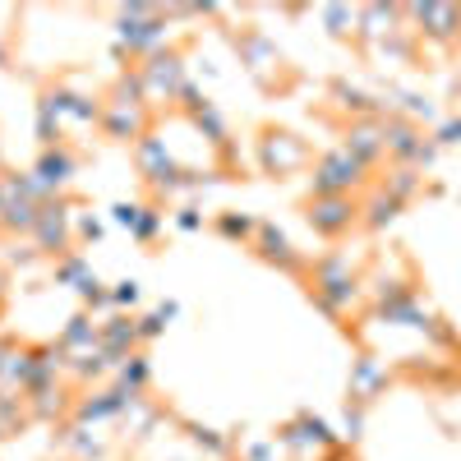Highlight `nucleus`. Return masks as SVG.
<instances>
[{
  "label": "nucleus",
  "instance_id": "obj_1",
  "mask_svg": "<svg viewBox=\"0 0 461 461\" xmlns=\"http://www.w3.org/2000/svg\"><path fill=\"white\" fill-rule=\"evenodd\" d=\"M360 180H365V162L356 158V152H346V148L328 152V158L319 162V171H314L319 194H351Z\"/></svg>",
  "mask_w": 461,
  "mask_h": 461
},
{
  "label": "nucleus",
  "instance_id": "obj_2",
  "mask_svg": "<svg viewBox=\"0 0 461 461\" xmlns=\"http://www.w3.org/2000/svg\"><path fill=\"white\" fill-rule=\"evenodd\" d=\"M356 217H360V208L351 203V194H319L310 203V226L319 230V236H328V240L341 236V230H351Z\"/></svg>",
  "mask_w": 461,
  "mask_h": 461
},
{
  "label": "nucleus",
  "instance_id": "obj_3",
  "mask_svg": "<svg viewBox=\"0 0 461 461\" xmlns=\"http://www.w3.org/2000/svg\"><path fill=\"white\" fill-rule=\"evenodd\" d=\"M383 378H388V374H383V369H378V365L365 356V360L356 365V388H351V393H356V402H369V393L378 388Z\"/></svg>",
  "mask_w": 461,
  "mask_h": 461
},
{
  "label": "nucleus",
  "instance_id": "obj_4",
  "mask_svg": "<svg viewBox=\"0 0 461 461\" xmlns=\"http://www.w3.org/2000/svg\"><path fill=\"white\" fill-rule=\"evenodd\" d=\"M456 134H461V121H452V125H443V130H438L434 139H438V143H456Z\"/></svg>",
  "mask_w": 461,
  "mask_h": 461
}]
</instances>
